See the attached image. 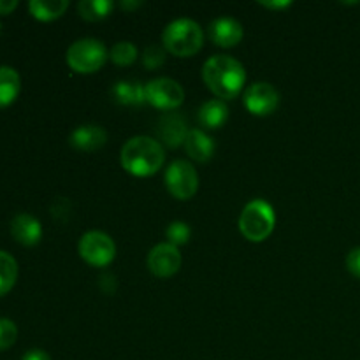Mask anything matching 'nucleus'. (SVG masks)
I'll return each instance as SVG.
<instances>
[{
	"mask_svg": "<svg viewBox=\"0 0 360 360\" xmlns=\"http://www.w3.org/2000/svg\"><path fill=\"white\" fill-rule=\"evenodd\" d=\"M181 253L171 243H160L148 255V269L157 278H171L181 267Z\"/></svg>",
	"mask_w": 360,
	"mask_h": 360,
	"instance_id": "9d476101",
	"label": "nucleus"
},
{
	"mask_svg": "<svg viewBox=\"0 0 360 360\" xmlns=\"http://www.w3.org/2000/svg\"><path fill=\"white\" fill-rule=\"evenodd\" d=\"M162 42H164L165 51L174 56H192L202 48L204 44V32L199 23L193 20H174L165 27L162 34Z\"/></svg>",
	"mask_w": 360,
	"mask_h": 360,
	"instance_id": "7ed1b4c3",
	"label": "nucleus"
},
{
	"mask_svg": "<svg viewBox=\"0 0 360 360\" xmlns=\"http://www.w3.org/2000/svg\"><path fill=\"white\" fill-rule=\"evenodd\" d=\"M21 90V77L16 69L0 65V108H7L18 98Z\"/></svg>",
	"mask_w": 360,
	"mask_h": 360,
	"instance_id": "f3484780",
	"label": "nucleus"
},
{
	"mask_svg": "<svg viewBox=\"0 0 360 360\" xmlns=\"http://www.w3.org/2000/svg\"><path fill=\"white\" fill-rule=\"evenodd\" d=\"M108 141V132L102 129L101 125H81L72 130L69 137L70 146L76 148L77 151H84V153H91V151L101 150Z\"/></svg>",
	"mask_w": 360,
	"mask_h": 360,
	"instance_id": "ddd939ff",
	"label": "nucleus"
},
{
	"mask_svg": "<svg viewBox=\"0 0 360 360\" xmlns=\"http://www.w3.org/2000/svg\"><path fill=\"white\" fill-rule=\"evenodd\" d=\"M69 7L67 0H30L28 9L30 14L39 21H53L62 16Z\"/></svg>",
	"mask_w": 360,
	"mask_h": 360,
	"instance_id": "6ab92c4d",
	"label": "nucleus"
},
{
	"mask_svg": "<svg viewBox=\"0 0 360 360\" xmlns=\"http://www.w3.org/2000/svg\"><path fill=\"white\" fill-rule=\"evenodd\" d=\"M18 7V0H0V14L13 13Z\"/></svg>",
	"mask_w": 360,
	"mask_h": 360,
	"instance_id": "cd10ccee",
	"label": "nucleus"
},
{
	"mask_svg": "<svg viewBox=\"0 0 360 360\" xmlns=\"http://www.w3.org/2000/svg\"><path fill=\"white\" fill-rule=\"evenodd\" d=\"M260 6L266 7V9L281 11V9H285V7L290 6V2H287V0H280V2H260Z\"/></svg>",
	"mask_w": 360,
	"mask_h": 360,
	"instance_id": "c85d7f7f",
	"label": "nucleus"
},
{
	"mask_svg": "<svg viewBox=\"0 0 360 360\" xmlns=\"http://www.w3.org/2000/svg\"><path fill=\"white\" fill-rule=\"evenodd\" d=\"M11 234L23 246L37 245L42 238L41 221L30 213H18L11 221Z\"/></svg>",
	"mask_w": 360,
	"mask_h": 360,
	"instance_id": "4468645a",
	"label": "nucleus"
},
{
	"mask_svg": "<svg viewBox=\"0 0 360 360\" xmlns=\"http://www.w3.org/2000/svg\"><path fill=\"white\" fill-rule=\"evenodd\" d=\"M276 214L273 206L262 199H255L245 206L239 214V231L248 241L262 243L273 234Z\"/></svg>",
	"mask_w": 360,
	"mask_h": 360,
	"instance_id": "20e7f679",
	"label": "nucleus"
},
{
	"mask_svg": "<svg viewBox=\"0 0 360 360\" xmlns=\"http://www.w3.org/2000/svg\"><path fill=\"white\" fill-rule=\"evenodd\" d=\"M165 188L174 199L188 200L199 190V174L186 160H174L165 171Z\"/></svg>",
	"mask_w": 360,
	"mask_h": 360,
	"instance_id": "0eeeda50",
	"label": "nucleus"
},
{
	"mask_svg": "<svg viewBox=\"0 0 360 360\" xmlns=\"http://www.w3.org/2000/svg\"><path fill=\"white\" fill-rule=\"evenodd\" d=\"M347 267L355 278L360 280V246L359 248H354L350 253L347 255Z\"/></svg>",
	"mask_w": 360,
	"mask_h": 360,
	"instance_id": "a878e982",
	"label": "nucleus"
},
{
	"mask_svg": "<svg viewBox=\"0 0 360 360\" xmlns=\"http://www.w3.org/2000/svg\"><path fill=\"white\" fill-rule=\"evenodd\" d=\"M210 39L220 48H234L243 41V27L238 20L229 16L217 18L210 23Z\"/></svg>",
	"mask_w": 360,
	"mask_h": 360,
	"instance_id": "f8f14e48",
	"label": "nucleus"
},
{
	"mask_svg": "<svg viewBox=\"0 0 360 360\" xmlns=\"http://www.w3.org/2000/svg\"><path fill=\"white\" fill-rule=\"evenodd\" d=\"M18 327L13 320L0 319V352L7 350L16 343Z\"/></svg>",
	"mask_w": 360,
	"mask_h": 360,
	"instance_id": "b1692460",
	"label": "nucleus"
},
{
	"mask_svg": "<svg viewBox=\"0 0 360 360\" xmlns=\"http://www.w3.org/2000/svg\"><path fill=\"white\" fill-rule=\"evenodd\" d=\"M158 139L164 143V146L167 148H178L181 144H185L186 136H188V125H186V120L183 118L178 112L167 111L160 116L157 125Z\"/></svg>",
	"mask_w": 360,
	"mask_h": 360,
	"instance_id": "9b49d317",
	"label": "nucleus"
},
{
	"mask_svg": "<svg viewBox=\"0 0 360 360\" xmlns=\"http://www.w3.org/2000/svg\"><path fill=\"white\" fill-rule=\"evenodd\" d=\"M165 236H167V243H171L172 246H181V245H186L190 239V236H192V231H190L188 225L185 224V221H172L171 225L167 227V231H165Z\"/></svg>",
	"mask_w": 360,
	"mask_h": 360,
	"instance_id": "5701e85b",
	"label": "nucleus"
},
{
	"mask_svg": "<svg viewBox=\"0 0 360 360\" xmlns=\"http://www.w3.org/2000/svg\"><path fill=\"white\" fill-rule=\"evenodd\" d=\"M122 167L137 178H148L162 169L165 151L158 141L148 136H136L127 141L120 153Z\"/></svg>",
	"mask_w": 360,
	"mask_h": 360,
	"instance_id": "f03ea898",
	"label": "nucleus"
},
{
	"mask_svg": "<svg viewBox=\"0 0 360 360\" xmlns=\"http://www.w3.org/2000/svg\"><path fill=\"white\" fill-rule=\"evenodd\" d=\"M21 360H51V357L44 350H41V348H32V350L25 352Z\"/></svg>",
	"mask_w": 360,
	"mask_h": 360,
	"instance_id": "bb28decb",
	"label": "nucleus"
},
{
	"mask_svg": "<svg viewBox=\"0 0 360 360\" xmlns=\"http://www.w3.org/2000/svg\"><path fill=\"white\" fill-rule=\"evenodd\" d=\"M109 53L98 39H77L67 49V63L77 74H94L102 69Z\"/></svg>",
	"mask_w": 360,
	"mask_h": 360,
	"instance_id": "39448f33",
	"label": "nucleus"
},
{
	"mask_svg": "<svg viewBox=\"0 0 360 360\" xmlns=\"http://www.w3.org/2000/svg\"><path fill=\"white\" fill-rule=\"evenodd\" d=\"M197 118H199V123L204 129L217 130L224 127L225 122H227L229 108L220 98H213V101H207L200 105Z\"/></svg>",
	"mask_w": 360,
	"mask_h": 360,
	"instance_id": "dca6fc26",
	"label": "nucleus"
},
{
	"mask_svg": "<svg viewBox=\"0 0 360 360\" xmlns=\"http://www.w3.org/2000/svg\"><path fill=\"white\" fill-rule=\"evenodd\" d=\"M141 6H143V2H130V0H123V2H120V7H122L123 11L139 9Z\"/></svg>",
	"mask_w": 360,
	"mask_h": 360,
	"instance_id": "c756f323",
	"label": "nucleus"
},
{
	"mask_svg": "<svg viewBox=\"0 0 360 360\" xmlns=\"http://www.w3.org/2000/svg\"><path fill=\"white\" fill-rule=\"evenodd\" d=\"M146 102L164 111L179 108L185 101V90L178 81L171 77H157L146 83Z\"/></svg>",
	"mask_w": 360,
	"mask_h": 360,
	"instance_id": "6e6552de",
	"label": "nucleus"
},
{
	"mask_svg": "<svg viewBox=\"0 0 360 360\" xmlns=\"http://www.w3.org/2000/svg\"><path fill=\"white\" fill-rule=\"evenodd\" d=\"M245 108L248 109L252 115L255 116H269L280 105V94H278L276 88L269 83H253L252 86H248V90L245 91Z\"/></svg>",
	"mask_w": 360,
	"mask_h": 360,
	"instance_id": "1a4fd4ad",
	"label": "nucleus"
},
{
	"mask_svg": "<svg viewBox=\"0 0 360 360\" xmlns=\"http://www.w3.org/2000/svg\"><path fill=\"white\" fill-rule=\"evenodd\" d=\"M109 58L116 63V65H132L137 60V48L129 41L116 42L109 51Z\"/></svg>",
	"mask_w": 360,
	"mask_h": 360,
	"instance_id": "4be33fe9",
	"label": "nucleus"
},
{
	"mask_svg": "<svg viewBox=\"0 0 360 360\" xmlns=\"http://www.w3.org/2000/svg\"><path fill=\"white\" fill-rule=\"evenodd\" d=\"M79 257L94 267H105L115 260L116 245L105 232L90 231L81 236L77 245Z\"/></svg>",
	"mask_w": 360,
	"mask_h": 360,
	"instance_id": "423d86ee",
	"label": "nucleus"
},
{
	"mask_svg": "<svg viewBox=\"0 0 360 360\" xmlns=\"http://www.w3.org/2000/svg\"><path fill=\"white\" fill-rule=\"evenodd\" d=\"M118 104L141 105L146 102V88L137 81H118L111 90Z\"/></svg>",
	"mask_w": 360,
	"mask_h": 360,
	"instance_id": "a211bd4d",
	"label": "nucleus"
},
{
	"mask_svg": "<svg viewBox=\"0 0 360 360\" xmlns=\"http://www.w3.org/2000/svg\"><path fill=\"white\" fill-rule=\"evenodd\" d=\"M183 146H185L188 157L193 158L195 162H200V164L210 162L211 157L214 155V141L199 129L190 130Z\"/></svg>",
	"mask_w": 360,
	"mask_h": 360,
	"instance_id": "2eb2a0df",
	"label": "nucleus"
},
{
	"mask_svg": "<svg viewBox=\"0 0 360 360\" xmlns=\"http://www.w3.org/2000/svg\"><path fill=\"white\" fill-rule=\"evenodd\" d=\"M165 62V48H160L158 44H151L144 49L143 53V63L146 69L155 70L158 67L164 65Z\"/></svg>",
	"mask_w": 360,
	"mask_h": 360,
	"instance_id": "393cba45",
	"label": "nucleus"
},
{
	"mask_svg": "<svg viewBox=\"0 0 360 360\" xmlns=\"http://www.w3.org/2000/svg\"><path fill=\"white\" fill-rule=\"evenodd\" d=\"M202 79L220 101H231L245 86L246 72L243 63L232 56L214 55L204 63Z\"/></svg>",
	"mask_w": 360,
	"mask_h": 360,
	"instance_id": "f257e3e1",
	"label": "nucleus"
},
{
	"mask_svg": "<svg viewBox=\"0 0 360 360\" xmlns=\"http://www.w3.org/2000/svg\"><path fill=\"white\" fill-rule=\"evenodd\" d=\"M18 280V262L11 253L0 250V295H6Z\"/></svg>",
	"mask_w": 360,
	"mask_h": 360,
	"instance_id": "412c9836",
	"label": "nucleus"
},
{
	"mask_svg": "<svg viewBox=\"0 0 360 360\" xmlns=\"http://www.w3.org/2000/svg\"><path fill=\"white\" fill-rule=\"evenodd\" d=\"M115 9L111 0H81L77 4V13L86 21H101L108 18Z\"/></svg>",
	"mask_w": 360,
	"mask_h": 360,
	"instance_id": "aec40b11",
	"label": "nucleus"
}]
</instances>
